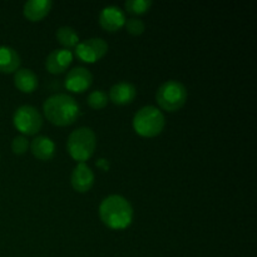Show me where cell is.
Instances as JSON below:
<instances>
[{"label": "cell", "mask_w": 257, "mask_h": 257, "mask_svg": "<svg viewBox=\"0 0 257 257\" xmlns=\"http://www.w3.org/2000/svg\"><path fill=\"white\" fill-rule=\"evenodd\" d=\"M108 52V44L103 38H89L79 42L75 47V55L82 62L94 63L102 59Z\"/></svg>", "instance_id": "obj_7"}, {"label": "cell", "mask_w": 257, "mask_h": 257, "mask_svg": "<svg viewBox=\"0 0 257 257\" xmlns=\"http://www.w3.org/2000/svg\"><path fill=\"white\" fill-rule=\"evenodd\" d=\"M29 148V141L24 136H17L12 141V150L15 155H23Z\"/></svg>", "instance_id": "obj_21"}, {"label": "cell", "mask_w": 257, "mask_h": 257, "mask_svg": "<svg viewBox=\"0 0 257 257\" xmlns=\"http://www.w3.org/2000/svg\"><path fill=\"white\" fill-rule=\"evenodd\" d=\"M102 222L113 230H123L132 223L133 208L130 201L120 195H110L99 205Z\"/></svg>", "instance_id": "obj_2"}, {"label": "cell", "mask_w": 257, "mask_h": 257, "mask_svg": "<svg viewBox=\"0 0 257 257\" xmlns=\"http://www.w3.org/2000/svg\"><path fill=\"white\" fill-rule=\"evenodd\" d=\"M93 75L89 69L84 67H74L68 72L65 78V87L74 93H82L92 85Z\"/></svg>", "instance_id": "obj_8"}, {"label": "cell", "mask_w": 257, "mask_h": 257, "mask_svg": "<svg viewBox=\"0 0 257 257\" xmlns=\"http://www.w3.org/2000/svg\"><path fill=\"white\" fill-rule=\"evenodd\" d=\"M125 14L117 5H108L99 13V24L107 32H117L125 24Z\"/></svg>", "instance_id": "obj_9"}, {"label": "cell", "mask_w": 257, "mask_h": 257, "mask_svg": "<svg viewBox=\"0 0 257 257\" xmlns=\"http://www.w3.org/2000/svg\"><path fill=\"white\" fill-rule=\"evenodd\" d=\"M165 124V115L155 105H145L133 117V128L142 137H156Z\"/></svg>", "instance_id": "obj_4"}, {"label": "cell", "mask_w": 257, "mask_h": 257, "mask_svg": "<svg viewBox=\"0 0 257 257\" xmlns=\"http://www.w3.org/2000/svg\"><path fill=\"white\" fill-rule=\"evenodd\" d=\"M125 28H127L128 33L132 35H140L145 32L146 25L143 23L142 19H138V18H130V19L125 20Z\"/></svg>", "instance_id": "obj_20"}, {"label": "cell", "mask_w": 257, "mask_h": 257, "mask_svg": "<svg viewBox=\"0 0 257 257\" xmlns=\"http://www.w3.org/2000/svg\"><path fill=\"white\" fill-rule=\"evenodd\" d=\"M73 62V53L69 49L60 48V49H54L49 53L45 60V68L53 74H60L67 68L69 67L70 63Z\"/></svg>", "instance_id": "obj_11"}, {"label": "cell", "mask_w": 257, "mask_h": 257, "mask_svg": "<svg viewBox=\"0 0 257 257\" xmlns=\"http://www.w3.org/2000/svg\"><path fill=\"white\" fill-rule=\"evenodd\" d=\"M152 7L151 0H127L124 3V8L128 13L135 15L145 14Z\"/></svg>", "instance_id": "obj_18"}, {"label": "cell", "mask_w": 257, "mask_h": 257, "mask_svg": "<svg viewBox=\"0 0 257 257\" xmlns=\"http://www.w3.org/2000/svg\"><path fill=\"white\" fill-rule=\"evenodd\" d=\"M52 5L50 0H29L23 7V13L30 22H39L49 14Z\"/></svg>", "instance_id": "obj_13"}, {"label": "cell", "mask_w": 257, "mask_h": 257, "mask_svg": "<svg viewBox=\"0 0 257 257\" xmlns=\"http://www.w3.org/2000/svg\"><path fill=\"white\" fill-rule=\"evenodd\" d=\"M43 110L50 123L60 127L74 123L80 114V107L77 100L65 93H58L47 98L43 104Z\"/></svg>", "instance_id": "obj_1"}, {"label": "cell", "mask_w": 257, "mask_h": 257, "mask_svg": "<svg viewBox=\"0 0 257 257\" xmlns=\"http://www.w3.org/2000/svg\"><path fill=\"white\" fill-rule=\"evenodd\" d=\"M98 166H100V167H104V170H107L108 162L105 160H99V162H98Z\"/></svg>", "instance_id": "obj_22"}, {"label": "cell", "mask_w": 257, "mask_h": 257, "mask_svg": "<svg viewBox=\"0 0 257 257\" xmlns=\"http://www.w3.org/2000/svg\"><path fill=\"white\" fill-rule=\"evenodd\" d=\"M14 84L23 93H32L38 87V77L32 69L22 68L15 72Z\"/></svg>", "instance_id": "obj_15"}, {"label": "cell", "mask_w": 257, "mask_h": 257, "mask_svg": "<svg viewBox=\"0 0 257 257\" xmlns=\"http://www.w3.org/2000/svg\"><path fill=\"white\" fill-rule=\"evenodd\" d=\"M97 146V137L92 128L80 127L73 131L67 141V148L70 157L79 162L89 160Z\"/></svg>", "instance_id": "obj_3"}, {"label": "cell", "mask_w": 257, "mask_h": 257, "mask_svg": "<svg viewBox=\"0 0 257 257\" xmlns=\"http://www.w3.org/2000/svg\"><path fill=\"white\" fill-rule=\"evenodd\" d=\"M88 104L94 109H102L107 105L108 103V95L107 93L103 92L102 89L93 90L89 95H88Z\"/></svg>", "instance_id": "obj_19"}, {"label": "cell", "mask_w": 257, "mask_h": 257, "mask_svg": "<svg viewBox=\"0 0 257 257\" xmlns=\"http://www.w3.org/2000/svg\"><path fill=\"white\" fill-rule=\"evenodd\" d=\"M58 42L62 45H64L65 49L69 48H75L79 43V37L78 33L73 29L72 27H60L55 33Z\"/></svg>", "instance_id": "obj_17"}, {"label": "cell", "mask_w": 257, "mask_h": 257, "mask_svg": "<svg viewBox=\"0 0 257 257\" xmlns=\"http://www.w3.org/2000/svg\"><path fill=\"white\" fill-rule=\"evenodd\" d=\"M73 188L78 192H87L94 183V173L92 168L84 162H79L74 167L70 177Z\"/></svg>", "instance_id": "obj_10"}, {"label": "cell", "mask_w": 257, "mask_h": 257, "mask_svg": "<svg viewBox=\"0 0 257 257\" xmlns=\"http://www.w3.org/2000/svg\"><path fill=\"white\" fill-rule=\"evenodd\" d=\"M32 152L38 160L48 161L53 158L55 153V145L49 137L45 136H38L30 143Z\"/></svg>", "instance_id": "obj_14"}, {"label": "cell", "mask_w": 257, "mask_h": 257, "mask_svg": "<svg viewBox=\"0 0 257 257\" xmlns=\"http://www.w3.org/2000/svg\"><path fill=\"white\" fill-rule=\"evenodd\" d=\"M137 95V89L128 82H119L109 90V98L114 104L124 105L132 102Z\"/></svg>", "instance_id": "obj_12"}, {"label": "cell", "mask_w": 257, "mask_h": 257, "mask_svg": "<svg viewBox=\"0 0 257 257\" xmlns=\"http://www.w3.org/2000/svg\"><path fill=\"white\" fill-rule=\"evenodd\" d=\"M20 65V57L17 50L8 45H0V72L13 73Z\"/></svg>", "instance_id": "obj_16"}, {"label": "cell", "mask_w": 257, "mask_h": 257, "mask_svg": "<svg viewBox=\"0 0 257 257\" xmlns=\"http://www.w3.org/2000/svg\"><path fill=\"white\" fill-rule=\"evenodd\" d=\"M156 99L162 109L167 112H175L185 105L187 100V89L178 80H167L158 88Z\"/></svg>", "instance_id": "obj_5"}, {"label": "cell", "mask_w": 257, "mask_h": 257, "mask_svg": "<svg viewBox=\"0 0 257 257\" xmlns=\"http://www.w3.org/2000/svg\"><path fill=\"white\" fill-rule=\"evenodd\" d=\"M13 122L15 128L23 135H35L42 128L43 118L39 110L33 105H20L13 115Z\"/></svg>", "instance_id": "obj_6"}]
</instances>
